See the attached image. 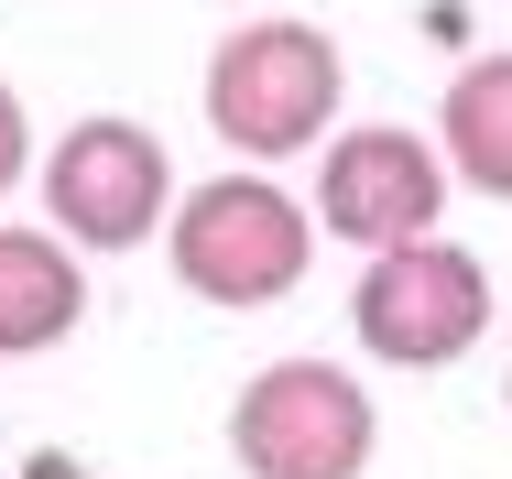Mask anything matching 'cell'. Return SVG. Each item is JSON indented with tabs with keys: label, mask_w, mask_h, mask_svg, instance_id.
<instances>
[{
	"label": "cell",
	"mask_w": 512,
	"mask_h": 479,
	"mask_svg": "<svg viewBox=\"0 0 512 479\" xmlns=\"http://www.w3.org/2000/svg\"><path fill=\"white\" fill-rule=\"evenodd\" d=\"M338 98H349V55H338V33L306 22V11H262V22H240V33H218L207 44V77H197V109L207 131L240 153V164H295L316 153L327 131H338Z\"/></svg>",
	"instance_id": "6da1fadb"
},
{
	"label": "cell",
	"mask_w": 512,
	"mask_h": 479,
	"mask_svg": "<svg viewBox=\"0 0 512 479\" xmlns=\"http://www.w3.org/2000/svg\"><path fill=\"white\" fill-rule=\"evenodd\" d=\"M164 262H175V284L218 305V316H262V305H284V294L306 284L316 262V207L273 186L262 164H240V175H207L164 207Z\"/></svg>",
	"instance_id": "7a4b0ae2"
},
{
	"label": "cell",
	"mask_w": 512,
	"mask_h": 479,
	"mask_svg": "<svg viewBox=\"0 0 512 479\" xmlns=\"http://www.w3.org/2000/svg\"><path fill=\"white\" fill-rule=\"evenodd\" d=\"M349 327H360V349L382 371H447V360H469L491 338V262L469 240H447V229L393 240V251L360 262Z\"/></svg>",
	"instance_id": "3957f363"
},
{
	"label": "cell",
	"mask_w": 512,
	"mask_h": 479,
	"mask_svg": "<svg viewBox=\"0 0 512 479\" xmlns=\"http://www.w3.org/2000/svg\"><path fill=\"white\" fill-rule=\"evenodd\" d=\"M382 447V414L338 360H262L229 392V458L240 479H360Z\"/></svg>",
	"instance_id": "277c9868"
},
{
	"label": "cell",
	"mask_w": 512,
	"mask_h": 479,
	"mask_svg": "<svg viewBox=\"0 0 512 479\" xmlns=\"http://www.w3.org/2000/svg\"><path fill=\"white\" fill-rule=\"evenodd\" d=\"M164 207H175V153L142 120L99 109V120L55 131V153H44V218H55V240H77V251H142L164 229Z\"/></svg>",
	"instance_id": "5b68a950"
},
{
	"label": "cell",
	"mask_w": 512,
	"mask_h": 479,
	"mask_svg": "<svg viewBox=\"0 0 512 479\" xmlns=\"http://www.w3.org/2000/svg\"><path fill=\"white\" fill-rule=\"evenodd\" d=\"M447 153L436 131H404V120H371V131H327L316 153V229L349 240V251H393V240H425L447 218Z\"/></svg>",
	"instance_id": "8992f818"
},
{
	"label": "cell",
	"mask_w": 512,
	"mask_h": 479,
	"mask_svg": "<svg viewBox=\"0 0 512 479\" xmlns=\"http://www.w3.org/2000/svg\"><path fill=\"white\" fill-rule=\"evenodd\" d=\"M88 316V273H77V240L33 229V218H0V360H44L66 349Z\"/></svg>",
	"instance_id": "52a82bcc"
},
{
	"label": "cell",
	"mask_w": 512,
	"mask_h": 479,
	"mask_svg": "<svg viewBox=\"0 0 512 479\" xmlns=\"http://www.w3.org/2000/svg\"><path fill=\"white\" fill-rule=\"evenodd\" d=\"M436 153H447V175L480 196H502L512 207V55H469L447 98H436Z\"/></svg>",
	"instance_id": "ba28073f"
},
{
	"label": "cell",
	"mask_w": 512,
	"mask_h": 479,
	"mask_svg": "<svg viewBox=\"0 0 512 479\" xmlns=\"http://www.w3.org/2000/svg\"><path fill=\"white\" fill-rule=\"evenodd\" d=\"M33 175V109H22V88L0 77V196Z\"/></svg>",
	"instance_id": "9c48e42d"
},
{
	"label": "cell",
	"mask_w": 512,
	"mask_h": 479,
	"mask_svg": "<svg viewBox=\"0 0 512 479\" xmlns=\"http://www.w3.org/2000/svg\"><path fill=\"white\" fill-rule=\"evenodd\" d=\"M22 479H77V458H33V469H22Z\"/></svg>",
	"instance_id": "30bf717a"
},
{
	"label": "cell",
	"mask_w": 512,
	"mask_h": 479,
	"mask_svg": "<svg viewBox=\"0 0 512 479\" xmlns=\"http://www.w3.org/2000/svg\"><path fill=\"white\" fill-rule=\"evenodd\" d=\"M502 403H512V382H502Z\"/></svg>",
	"instance_id": "8fae6325"
}]
</instances>
